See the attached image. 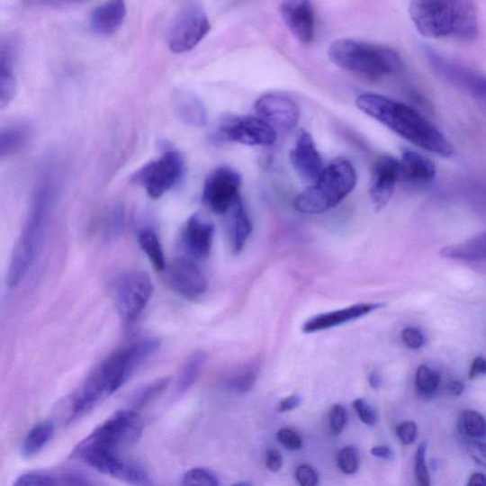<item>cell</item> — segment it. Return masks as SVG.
<instances>
[{
    "mask_svg": "<svg viewBox=\"0 0 486 486\" xmlns=\"http://www.w3.org/2000/svg\"><path fill=\"white\" fill-rule=\"evenodd\" d=\"M15 48L11 40L0 41V111L6 109L16 94Z\"/></svg>",
    "mask_w": 486,
    "mask_h": 486,
    "instance_id": "603a6c76",
    "label": "cell"
},
{
    "mask_svg": "<svg viewBox=\"0 0 486 486\" xmlns=\"http://www.w3.org/2000/svg\"><path fill=\"white\" fill-rule=\"evenodd\" d=\"M184 485L218 486L220 485L217 475L206 468H194L186 472L183 479Z\"/></svg>",
    "mask_w": 486,
    "mask_h": 486,
    "instance_id": "e575fe53",
    "label": "cell"
},
{
    "mask_svg": "<svg viewBox=\"0 0 486 486\" xmlns=\"http://www.w3.org/2000/svg\"><path fill=\"white\" fill-rule=\"evenodd\" d=\"M250 484H251V483H249V482H238V483H237V484H235V485H239V486H241V485H243V486H248V485H250Z\"/></svg>",
    "mask_w": 486,
    "mask_h": 486,
    "instance_id": "11a10c76",
    "label": "cell"
},
{
    "mask_svg": "<svg viewBox=\"0 0 486 486\" xmlns=\"http://www.w3.org/2000/svg\"><path fill=\"white\" fill-rule=\"evenodd\" d=\"M436 176V167L426 156L406 149L399 161V181L410 184H425Z\"/></svg>",
    "mask_w": 486,
    "mask_h": 486,
    "instance_id": "44dd1931",
    "label": "cell"
},
{
    "mask_svg": "<svg viewBox=\"0 0 486 486\" xmlns=\"http://www.w3.org/2000/svg\"><path fill=\"white\" fill-rule=\"evenodd\" d=\"M427 442H423L415 455V477L418 482L423 486L430 484V478L426 465Z\"/></svg>",
    "mask_w": 486,
    "mask_h": 486,
    "instance_id": "74e56055",
    "label": "cell"
},
{
    "mask_svg": "<svg viewBox=\"0 0 486 486\" xmlns=\"http://www.w3.org/2000/svg\"><path fill=\"white\" fill-rule=\"evenodd\" d=\"M359 454L356 448L346 446L339 451L338 464L340 471L345 474H354L359 468Z\"/></svg>",
    "mask_w": 486,
    "mask_h": 486,
    "instance_id": "d590c367",
    "label": "cell"
},
{
    "mask_svg": "<svg viewBox=\"0 0 486 486\" xmlns=\"http://www.w3.org/2000/svg\"><path fill=\"white\" fill-rule=\"evenodd\" d=\"M259 118L282 131H290L299 124L301 111L298 104L282 94H267L258 98L255 105Z\"/></svg>",
    "mask_w": 486,
    "mask_h": 486,
    "instance_id": "5bb4252c",
    "label": "cell"
},
{
    "mask_svg": "<svg viewBox=\"0 0 486 486\" xmlns=\"http://www.w3.org/2000/svg\"><path fill=\"white\" fill-rule=\"evenodd\" d=\"M143 430L144 422L138 411H117L78 445L76 454L97 472L110 476L121 451L136 444Z\"/></svg>",
    "mask_w": 486,
    "mask_h": 486,
    "instance_id": "3957f363",
    "label": "cell"
},
{
    "mask_svg": "<svg viewBox=\"0 0 486 486\" xmlns=\"http://www.w3.org/2000/svg\"><path fill=\"white\" fill-rule=\"evenodd\" d=\"M266 466L272 472H279L283 467V455L279 450L271 449L266 454Z\"/></svg>",
    "mask_w": 486,
    "mask_h": 486,
    "instance_id": "bcb514c9",
    "label": "cell"
},
{
    "mask_svg": "<svg viewBox=\"0 0 486 486\" xmlns=\"http://www.w3.org/2000/svg\"><path fill=\"white\" fill-rule=\"evenodd\" d=\"M302 403V398L299 395L289 396L280 403L279 411L287 412L298 408Z\"/></svg>",
    "mask_w": 486,
    "mask_h": 486,
    "instance_id": "7dc6e473",
    "label": "cell"
},
{
    "mask_svg": "<svg viewBox=\"0 0 486 486\" xmlns=\"http://www.w3.org/2000/svg\"><path fill=\"white\" fill-rule=\"evenodd\" d=\"M176 110L185 123L201 127L206 123V111L202 102L194 94L182 91L176 99Z\"/></svg>",
    "mask_w": 486,
    "mask_h": 486,
    "instance_id": "484cf974",
    "label": "cell"
},
{
    "mask_svg": "<svg viewBox=\"0 0 486 486\" xmlns=\"http://www.w3.org/2000/svg\"><path fill=\"white\" fill-rule=\"evenodd\" d=\"M423 55L433 71L438 76L475 98L485 99V77L479 72L446 57L440 51L427 45L423 47Z\"/></svg>",
    "mask_w": 486,
    "mask_h": 486,
    "instance_id": "8fae6325",
    "label": "cell"
},
{
    "mask_svg": "<svg viewBox=\"0 0 486 486\" xmlns=\"http://www.w3.org/2000/svg\"><path fill=\"white\" fill-rule=\"evenodd\" d=\"M328 55L344 71L369 80L385 78L403 67L401 57L393 49L352 39L334 41Z\"/></svg>",
    "mask_w": 486,
    "mask_h": 486,
    "instance_id": "277c9868",
    "label": "cell"
},
{
    "mask_svg": "<svg viewBox=\"0 0 486 486\" xmlns=\"http://www.w3.org/2000/svg\"><path fill=\"white\" fill-rule=\"evenodd\" d=\"M153 293L149 275L142 271L125 274L116 286L115 302L119 315L126 324H131L148 303Z\"/></svg>",
    "mask_w": 486,
    "mask_h": 486,
    "instance_id": "30bf717a",
    "label": "cell"
},
{
    "mask_svg": "<svg viewBox=\"0 0 486 486\" xmlns=\"http://www.w3.org/2000/svg\"><path fill=\"white\" fill-rule=\"evenodd\" d=\"M447 390L451 394L460 396L463 393L464 387L460 381L454 380L449 382L447 385Z\"/></svg>",
    "mask_w": 486,
    "mask_h": 486,
    "instance_id": "816d5d0a",
    "label": "cell"
},
{
    "mask_svg": "<svg viewBox=\"0 0 486 486\" xmlns=\"http://www.w3.org/2000/svg\"><path fill=\"white\" fill-rule=\"evenodd\" d=\"M353 406L364 424L373 427L378 423L379 418L376 410L363 399H356Z\"/></svg>",
    "mask_w": 486,
    "mask_h": 486,
    "instance_id": "f35d334b",
    "label": "cell"
},
{
    "mask_svg": "<svg viewBox=\"0 0 486 486\" xmlns=\"http://www.w3.org/2000/svg\"><path fill=\"white\" fill-rule=\"evenodd\" d=\"M396 433L399 439L404 445H411L418 438V426L414 422L407 421L401 424H399L396 428Z\"/></svg>",
    "mask_w": 486,
    "mask_h": 486,
    "instance_id": "b9f144b4",
    "label": "cell"
},
{
    "mask_svg": "<svg viewBox=\"0 0 486 486\" xmlns=\"http://www.w3.org/2000/svg\"><path fill=\"white\" fill-rule=\"evenodd\" d=\"M55 425L43 421L34 426L27 434L22 446V454L26 458L36 456L53 437Z\"/></svg>",
    "mask_w": 486,
    "mask_h": 486,
    "instance_id": "83f0119b",
    "label": "cell"
},
{
    "mask_svg": "<svg viewBox=\"0 0 486 486\" xmlns=\"http://www.w3.org/2000/svg\"><path fill=\"white\" fill-rule=\"evenodd\" d=\"M139 246L146 253L156 271L161 272L166 269V258L158 235L149 229L139 231L137 236Z\"/></svg>",
    "mask_w": 486,
    "mask_h": 486,
    "instance_id": "f546056e",
    "label": "cell"
},
{
    "mask_svg": "<svg viewBox=\"0 0 486 486\" xmlns=\"http://www.w3.org/2000/svg\"><path fill=\"white\" fill-rule=\"evenodd\" d=\"M486 373V362L482 356H478L473 361L472 366L470 371V378L476 379Z\"/></svg>",
    "mask_w": 486,
    "mask_h": 486,
    "instance_id": "c3c4849f",
    "label": "cell"
},
{
    "mask_svg": "<svg viewBox=\"0 0 486 486\" xmlns=\"http://www.w3.org/2000/svg\"><path fill=\"white\" fill-rule=\"evenodd\" d=\"M257 376L256 369L243 372L228 380V389L236 393H247L253 389Z\"/></svg>",
    "mask_w": 486,
    "mask_h": 486,
    "instance_id": "836d02e7",
    "label": "cell"
},
{
    "mask_svg": "<svg viewBox=\"0 0 486 486\" xmlns=\"http://www.w3.org/2000/svg\"><path fill=\"white\" fill-rule=\"evenodd\" d=\"M468 454L480 464H485V446L480 439L467 438Z\"/></svg>",
    "mask_w": 486,
    "mask_h": 486,
    "instance_id": "f6af8a7d",
    "label": "cell"
},
{
    "mask_svg": "<svg viewBox=\"0 0 486 486\" xmlns=\"http://www.w3.org/2000/svg\"><path fill=\"white\" fill-rule=\"evenodd\" d=\"M277 439L290 450H299L302 446V439L296 431L283 428L277 433Z\"/></svg>",
    "mask_w": 486,
    "mask_h": 486,
    "instance_id": "60d3db41",
    "label": "cell"
},
{
    "mask_svg": "<svg viewBox=\"0 0 486 486\" xmlns=\"http://www.w3.org/2000/svg\"><path fill=\"white\" fill-rule=\"evenodd\" d=\"M290 159L294 170L306 183H314L324 168L314 138L304 130L298 132Z\"/></svg>",
    "mask_w": 486,
    "mask_h": 486,
    "instance_id": "e0dca14e",
    "label": "cell"
},
{
    "mask_svg": "<svg viewBox=\"0 0 486 486\" xmlns=\"http://www.w3.org/2000/svg\"><path fill=\"white\" fill-rule=\"evenodd\" d=\"M381 307H384V304H356L343 310L327 312V314H322L309 320L303 325L302 331L306 334L322 331V329L333 328L357 320Z\"/></svg>",
    "mask_w": 486,
    "mask_h": 486,
    "instance_id": "7402d4cb",
    "label": "cell"
},
{
    "mask_svg": "<svg viewBox=\"0 0 486 486\" xmlns=\"http://www.w3.org/2000/svg\"><path fill=\"white\" fill-rule=\"evenodd\" d=\"M169 377L152 382L149 385L139 390L131 398V410L138 411L146 408L156 397L160 395L168 386Z\"/></svg>",
    "mask_w": 486,
    "mask_h": 486,
    "instance_id": "4dcf8cb0",
    "label": "cell"
},
{
    "mask_svg": "<svg viewBox=\"0 0 486 486\" xmlns=\"http://www.w3.org/2000/svg\"><path fill=\"white\" fill-rule=\"evenodd\" d=\"M356 106L415 146L442 158L454 154V147L443 133L403 103L379 94H363L356 98Z\"/></svg>",
    "mask_w": 486,
    "mask_h": 486,
    "instance_id": "6da1fadb",
    "label": "cell"
},
{
    "mask_svg": "<svg viewBox=\"0 0 486 486\" xmlns=\"http://www.w3.org/2000/svg\"><path fill=\"white\" fill-rule=\"evenodd\" d=\"M281 14L286 26L300 42L309 44L314 40L316 20L310 0H284Z\"/></svg>",
    "mask_w": 486,
    "mask_h": 486,
    "instance_id": "ac0fdd59",
    "label": "cell"
},
{
    "mask_svg": "<svg viewBox=\"0 0 486 486\" xmlns=\"http://www.w3.org/2000/svg\"><path fill=\"white\" fill-rule=\"evenodd\" d=\"M207 360V356L202 351H197L191 356L182 368L176 386V394L180 396L185 393L200 376Z\"/></svg>",
    "mask_w": 486,
    "mask_h": 486,
    "instance_id": "f1b7e54d",
    "label": "cell"
},
{
    "mask_svg": "<svg viewBox=\"0 0 486 486\" xmlns=\"http://www.w3.org/2000/svg\"><path fill=\"white\" fill-rule=\"evenodd\" d=\"M166 280L173 290L191 300L202 296L208 286L203 273L186 257L172 260L166 269Z\"/></svg>",
    "mask_w": 486,
    "mask_h": 486,
    "instance_id": "9a60e30c",
    "label": "cell"
},
{
    "mask_svg": "<svg viewBox=\"0 0 486 486\" xmlns=\"http://www.w3.org/2000/svg\"><path fill=\"white\" fill-rule=\"evenodd\" d=\"M441 382L438 372L431 370L426 364H422L416 373L415 385L420 395L431 397L437 392Z\"/></svg>",
    "mask_w": 486,
    "mask_h": 486,
    "instance_id": "d6a6232c",
    "label": "cell"
},
{
    "mask_svg": "<svg viewBox=\"0 0 486 486\" xmlns=\"http://www.w3.org/2000/svg\"><path fill=\"white\" fill-rule=\"evenodd\" d=\"M241 184L239 173L222 166L211 173L204 183L202 201L215 214H227L230 208L239 197Z\"/></svg>",
    "mask_w": 486,
    "mask_h": 486,
    "instance_id": "7c38bea8",
    "label": "cell"
},
{
    "mask_svg": "<svg viewBox=\"0 0 486 486\" xmlns=\"http://www.w3.org/2000/svg\"><path fill=\"white\" fill-rule=\"evenodd\" d=\"M228 212H230V230L233 251L238 254L245 248L252 233V223L240 197L236 200Z\"/></svg>",
    "mask_w": 486,
    "mask_h": 486,
    "instance_id": "cb8c5ba5",
    "label": "cell"
},
{
    "mask_svg": "<svg viewBox=\"0 0 486 486\" xmlns=\"http://www.w3.org/2000/svg\"><path fill=\"white\" fill-rule=\"evenodd\" d=\"M30 130L26 126L14 125L0 130V159L22 151L29 142Z\"/></svg>",
    "mask_w": 486,
    "mask_h": 486,
    "instance_id": "4316f807",
    "label": "cell"
},
{
    "mask_svg": "<svg viewBox=\"0 0 486 486\" xmlns=\"http://www.w3.org/2000/svg\"><path fill=\"white\" fill-rule=\"evenodd\" d=\"M346 424V411L342 405H335L329 410V425L334 436H339Z\"/></svg>",
    "mask_w": 486,
    "mask_h": 486,
    "instance_id": "ab89813d",
    "label": "cell"
},
{
    "mask_svg": "<svg viewBox=\"0 0 486 486\" xmlns=\"http://www.w3.org/2000/svg\"><path fill=\"white\" fill-rule=\"evenodd\" d=\"M220 134L230 141L248 146H271L276 140V131L259 117H233L224 122Z\"/></svg>",
    "mask_w": 486,
    "mask_h": 486,
    "instance_id": "4fadbf2b",
    "label": "cell"
},
{
    "mask_svg": "<svg viewBox=\"0 0 486 486\" xmlns=\"http://www.w3.org/2000/svg\"><path fill=\"white\" fill-rule=\"evenodd\" d=\"M184 168L183 156L177 151L169 150L158 160L150 162L137 171L132 181L144 187L151 199L158 200L177 184L183 176Z\"/></svg>",
    "mask_w": 486,
    "mask_h": 486,
    "instance_id": "9c48e42d",
    "label": "cell"
},
{
    "mask_svg": "<svg viewBox=\"0 0 486 486\" xmlns=\"http://www.w3.org/2000/svg\"><path fill=\"white\" fill-rule=\"evenodd\" d=\"M214 232V225L212 222L197 214L190 217L183 235L186 252L195 259H205L210 256Z\"/></svg>",
    "mask_w": 486,
    "mask_h": 486,
    "instance_id": "d6986e66",
    "label": "cell"
},
{
    "mask_svg": "<svg viewBox=\"0 0 486 486\" xmlns=\"http://www.w3.org/2000/svg\"><path fill=\"white\" fill-rule=\"evenodd\" d=\"M30 2L42 5L57 6L84 3L86 0H30Z\"/></svg>",
    "mask_w": 486,
    "mask_h": 486,
    "instance_id": "f907efd6",
    "label": "cell"
},
{
    "mask_svg": "<svg viewBox=\"0 0 486 486\" xmlns=\"http://www.w3.org/2000/svg\"><path fill=\"white\" fill-rule=\"evenodd\" d=\"M357 182L353 164L338 158L324 167L318 179L294 199L296 210L303 214H321L339 204Z\"/></svg>",
    "mask_w": 486,
    "mask_h": 486,
    "instance_id": "5b68a950",
    "label": "cell"
},
{
    "mask_svg": "<svg viewBox=\"0 0 486 486\" xmlns=\"http://www.w3.org/2000/svg\"><path fill=\"white\" fill-rule=\"evenodd\" d=\"M402 338L409 348L418 350L425 343L423 334L416 328H407L402 333Z\"/></svg>",
    "mask_w": 486,
    "mask_h": 486,
    "instance_id": "ee69618b",
    "label": "cell"
},
{
    "mask_svg": "<svg viewBox=\"0 0 486 486\" xmlns=\"http://www.w3.org/2000/svg\"><path fill=\"white\" fill-rule=\"evenodd\" d=\"M485 233L482 232L459 245L445 248L441 256L449 259L464 260V262H484Z\"/></svg>",
    "mask_w": 486,
    "mask_h": 486,
    "instance_id": "d4e9b609",
    "label": "cell"
},
{
    "mask_svg": "<svg viewBox=\"0 0 486 486\" xmlns=\"http://www.w3.org/2000/svg\"><path fill=\"white\" fill-rule=\"evenodd\" d=\"M160 341L147 338L119 350L104 361L96 370L112 395L123 386L133 373L159 348Z\"/></svg>",
    "mask_w": 486,
    "mask_h": 486,
    "instance_id": "52a82bcc",
    "label": "cell"
},
{
    "mask_svg": "<svg viewBox=\"0 0 486 486\" xmlns=\"http://www.w3.org/2000/svg\"><path fill=\"white\" fill-rule=\"evenodd\" d=\"M371 454L376 458L385 460H392L394 456L392 448L388 446H374L372 449Z\"/></svg>",
    "mask_w": 486,
    "mask_h": 486,
    "instance_id": "681fc988",
    "label": "cell"
},
{
    "mask_svg": "<svg viewBox=\"0 0 486 486\" xmlns=\"http://www.w3.org/2000/svg\"><path fill=\"white\" fill-rule=\"evenodd\" d=\"M380 382H381V380H380V375L378 374V373H376V372L372 373L370 377H369V383H370L371 387L374 388V389L379 388Z\"/></svg>",
    "mask_w": 486,
    "mask_h": 486,
    "instance_id": "db71d44e",
    "label": "cell"
},
{
    "mask_svg": "<svg viewBox=\"0 0 486 486\" xmlns=\"http://www.w3.org/2000/svg\"><path fill=\"white\" fill-rule=\"evenodd\" d=\"M399 181V161L390 155H381L374 164L370 198L376 212L383 211L394 194Z\"/></svg>",
    "mask_w": 486,
    "mask_h": 486,
    "instance_id": "2e32d148",
    "label": "cell"
},
{
    "mask_svg": "<svg viewBox=\"0 0 486 486\" xmlns=\"http://www.w3.org/2000/svg\"><path fill=\"white\" fill-rule=\"evenodd\" d=\"M296 479L302 486H314L319 483V475L314 468L307 464L298 467Z\"/></svg>",
    "mask_w": 486,
    "mask_h": 486,
    "instance_id": "7bdbcfd3",
    "label": "cell"
},
{
    "mask_svg": "<svg viewBox=\"0 0 486 486\" xmlns=\"http://www.w3.org/2000/svg\"><path fill=\"white\" fill-rule=\"evenodd\" d=\"M484 475L481 473H475L471 477L468 485H482L484 483Z\"/></svg>",
    "mask_w": 486,
    "mask_h": 486,
    "instance_id": "f5cc1de1",
    "label": "cell"
},
{
    "mask_svg": "<svg viewBox=\"0 0 486 486\" xmlns=\"http://www.w3.org/2000/svg\"><path fill=\"white\" fill-rule=\"evenodd\" d=\"M410 19L422 36L472 41L479 32L472 0H411Z\"/></svg>",
    "mask_w": 486,
    "mask_h": 486,
    "instance_id": "7a4b0ae2",
    "label": "cell"
},
{
    "mask_svg": "<svg viewBox=\"0 0 486 486\" xmlns=\"http://www.w3.org/2000/svg\"><path fill=\"white\" fill-rule=\"evenodd\" d=\"M50 210V191L40 186L32 196L24 228L14 247L6 284L19 286L36 259L44 235Z\"/></svg>",
    "mask_w": 486,
    "mask_h": 486,
    "instance_id": "8992f818",
    "label": "cell"
},
{
    "mask_svg": "<svg viewBox=\"0 0 486 486\" xmlns=\"http://www.w3.org/2000/svg\"><path fill=\"white\" fill-rule=\"evenodd\" d=\"M211 31L201 0H183L168 32L173 53L183 54L194 49Z\"/></svg>",
    "mask_w": 486,
    "mask_h": 486,
    "instance_id": "ba28073f",
    "label": "cell"
},
{
    "mask_svg": "<svg viewBox=\"0 0 486 486\" xmlns=\"http://www.w3.org/2000/svg\"><path fill=\"white\" fill-rule=\"evenodd\" d=\"M60 484V477H53L45 473H25L17 478L14 485L17 486H47Z\"/></svg>",
    "mask_w": 486,
    "mask_h": 486,
    "instance_id": "8d00e7d4",
    "label": "cell"
},
{
    "mask_svg": "<svg viewBox=\"0 0 486 486\" xmlns=\"http://www.w3.org/2000/svg\"><path fill=\"white\" fill-rule=\"evenodd\" d=\"M126 14V0H107L92 13L91 30L99 37L112 36L123 24Z\"/></svg>",
    "mask_w": 486,
    "mask_h": 486,
    "instance_id": "ffe728a7",
    "label": "cell"
},
{
    "mask_svg": "<svg viewBox=\"0 0 486 486\" xmlns=\"http://www.w3.org/2000/svg\"><path fill=\"white\" fill-rule=\"evenodd\" d=\"M460 431L465 438L482 439L485 436V422L482 415L475 410H464L460 418Z\"/></svg>",
    "mask_w": 486,
    "mask_h": 486,
    "instance_id": "1f68e13d",
    "label": "cell"
}]
</instances>
